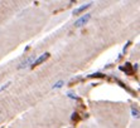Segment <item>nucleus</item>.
<instances>
[{
    "instance_id": "nucleus-1",
    "label": "nucleus",
    "mask_w": 140,
    "mask_h": 128,
    "mask_svg": "<svg viewBox=\"0 0 140 128\" xmlns=\"http://www.w3.org/2000/svg\"><path fill=\"white\" fill-rule=\"evenodd\" d=\"M49 55H51L49 53H44V54H42L41 57H38V58H37V59H35V60H34V62L32 63V65H30V67H32V68H34V67H37V65H39V64H42L43 62H46V60L48 59V58H49Z\"/></svg>"
},
{
    "instance_id": "nucleus-2",
    "label": "nucleus",
    "mask_w": 140,
    "mask_h": 128,
    "mask_svg": "<svg viewBox=\"0 0 140 128\" xmlns=\"http://www.w3.org/2000/svg\"><path fill=\"white\" fill-rule=\"evenodd\" d=\"M91 19V14H85L82 15L80 19H78L76 23H75V27H77V28H80V27H82V25H85L87 21Z\"/></svg>"
},
{
    "instance_id": "nucleus-3",
    "label": "nucleus",
    "mask_w": 140,
    "mask_h": 128,
    "mask_svg": "<svg viewBox=\"0 0 140 128\" xmlns=\"http://www.w3.org/2000/svg\"><path fill=\"white\" fill-rule=\"evenodd\" d=\"M33 60H34V55H33V57H29L28 59H25L23 63H20V65L18 67V69H23V68H27L28 65H32Z\"/></svg>"
},
{
    "instance_id": "nucleus-4",
    "label": "nucleus",
    "mask_w": 140,
    "mask_h": 128,
    "mask_svg": "<svg viewBox=\"0 0 140 128\" xmlns=\"http://www.w3.org/2000/svg\"><path fill=\"white\" fill-rule=\"evenodd\" d=\"M91 5H92V4H91V3H90V4H86V5H82V7L77 8V9H76V10L73 11V15H78V14H81L82 11H85L86 9H88V8L91 7Z\"/></svg>"
},
{
    "instance_id": "nucleus-5",
    "label": "nucleus",
    "mask_w": 140,
    "mask_h": 128,
    "mask_svg": "<svg viewBox=\"0 0 140 128\" xmlns=\"http://www.w3.org/2000/svg\"><path fill=\"white\" fill-rule=\"evenodd\" d=\"M120 69H121V71H124V72H127L129 74H131V65H130L129 63H126L125 67H120Z\"/></svg>"
},
{
    "instance_id": "nucleus-6",
    "label": "nucleus",
    "mask_w": 140,
    "mask_h": 128,
    "mask_svg": "<svg viewBox=\"0 0 140 128\" xmlns=\"http://www.w3.org/2000/svg\"><path fill=\"white\" fill-rule=\"evenodd\" d=\"M63 84H64V82H63V80H59V82H57V83H54V84H53V89H54V88H56V89H58V88H61Z\"/></svg>"
},
{
    "instance_id": "nucleus-7",
    "label": "nucleus",
    "mask_w": 140,
    "mask_h": 128,
    "mask_svg": "<svg viewBox=\"0 0 140 128\" xmlns=\"http://www.w3.org/2000/svg\"><path fill=\"white\" fill-rule=\"evenodd\" d=\"M90 77H93V78H102V77H105V74H102V73H95V74H92Z\"/></svg>"
},
{
    "instance_id": "nucleus-8",
    "label": "nucleus",
    "mask_w": 140,
    "mask_h": 128,
    "mask_svg": "<svg viewBox=\"0 0 140 128\" xmlns=\"http://www.w3.org/2000/svg\"><path fill=\"white\" fill-rule=\"evenodd\" d=\"M131 112H133V116L134 117H136V118H138V117H139V112H138V109H135V108H131Z\"/></svg>"
},
{
    "instance_id": "nucleus-9",
    "label": "nucleus",
    "mask_w": 140,
    "mask_h": 128,
    "mask_svg": "<svg viewBox=\"0 0 140 128\" xmlns=\"http://www.w3.org/2000/svg\"><path fill=\"white\" fill-rule=\"evenodd\" d=\"M71 119H72V121H77V119H78V113H72Z\"/></svg>"
},
{
    "instance_id": "nucleus-10",
    "label": "nucleus",
    "mask_w": 140,
    "mask_h": 128,
    "mask_svg": "<svg viewBox=\"0 0 140 128\" xmlns=\"http://www.w3.org/2000/svg\"><path fill=\"white\" fill-rule=\"evenodd\" d=\"M9 85H10V83H7V84H5V85H3V87L0 88V92H1V91H4V89H7V88H8V87H9Z\"/></svg>"
}]
</instances>
